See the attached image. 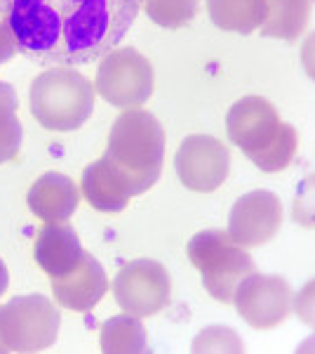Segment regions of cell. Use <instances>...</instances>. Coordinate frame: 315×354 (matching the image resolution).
Returning <instances> with one entry per match:
<instances>
[{"label": "cell", "mask_w": 315, "mask_h": 354, "mask_svg": "<svg viewBox=\"0 0 315 354\" xmlns=\"http://www.w3.org/2000/svg\"><path fill=\"white\" fill-rule=\"evenodd\" d=\"M144 0H0V21L31 62L83 66L111 53Z\"/></svg>", "instance_id": "1"}, {"label": "cell", "mask_w": 315, "mask_h": 354, "mask_svg": "<svg viewBox=\"0 0 315 354\" xmlns=\"http://www.w3.org/2000/svg\"><path fill=\"white\" fill-rule=\"evenodd\" d=\"M104 161L130 196L151 189L163 173L165 130L151 111L125 109L108 133Z\"/></svg>", "instance_id": "2"}, {"label": "cell", "mask_w": 315, "mask_h": 354, "mask_svg": "<svg viewBox=\"0 0 315 354\" xmlns=\"http://www.w3.org/2000/svg\"><path fill=\"white\" fill-rule=\"evenodd\" d=\"M94 109V85L68 66L45 68L31 83L33 118L52 133L83 128Z\"/></svg>", "instance_id": "3"}, {"label": "cell", "mask_w": 315, "mask_h": 354, "mask_svg": "<svg viewBox=\"0 0 315 354\" xmlns=\"http://www.w3.org/2000/svg\"><path fill=\"white\" fill-rule=\"evenodd\" d=\"M188 260L200 272L205 290L223 305H233L238 286L256 272L252 255L221 230L198 232L188 241Z\"/></svg>", "instance_id": "4"}, {"label": "cell", "mask_w": 315, "mask_h": 354, "mask_svg": "<svg viewBox=\"0 0 315 354\" xmlns=\"http://www.w3.org/2000/svg\"><path fill=\"white\" fill-rule=\"evenodd\" d=\"M61 314L45 295H17L0 305V342L5 352H43L59 335Z\"/></svg>", "instance_id": "5"}, {"label": "cell", "mask_w": 315, "mask_h": 354, "mask_svg": "<svg viewBox=\"0 0 315 354\" xmlns=\"http://www.w3.org/2000/svg\"><path fill=\"white\" fill-rule=\"evenodd\" d=\"M94 90L116 109H139L153 95L151 62L134 48H113L96 68Z\"/></svg>", "instance_id": "6"}, {"label": "cell", "mask_w": 315, "mask_h": 354, "mask_svg": "<svg viewBox=\"0 0 315 354\" xmlns=\"http://www.w3.org/2000/svg\"><path fill=\"white\" fill-rule=\"evenodd\" d=\"M118 305L139 319L163 312L172 295L170 274L151 258L132 260L123 267L111 283Z\"/></svg>", "instance_id": "7"}, {"label": "cell", "mask_w": 315, "mask_h": 354, "mask_svg": "<svg viewBox=\"0 0 315 354\" xmlns=\"http://www.w3.org/2000/svg\"><path fill=\"white\" fill-rule=\"evenodd\" d=\"M240 317L256 330L278 328L287 322L294 305V293L287 279L280 274H250L233 295Z\"/></svg>", "instance_id": "8"}, {"label": "cell", "mask_w": 315, "mask_h": 354, "mask_svg": "<svg viewBox=\"0 0 315 354\" xmlns=\"http://www.w3.org/2000/svg\"><path fill=\"white\" fill-rule=\"evenodd\" d=\"M285 128L280 113L268 100L259 95H247L238 100L226 113L228 140L243 149L252 163L263 156V151L278 140Z\"/></svg>", "instance_id": "9"}, {"label": "cell", "mask_w": 315, "mask_h": 354, "mask_svg": "<svg viewBox=\"0 0 315 354\" xmlns=\"http://www.w3.org/2000/svg\"><path fill=\"white\" fill-rule=\"evenodd\" d=\"M174 168L186 189L210 194L226 182L231 170V151L212 135H188L176 149Z\"/></svg>", "instance_id": "10"}, {"label": "cell", "mask_w": 315, "mask_h": 354, "mask_svg": "<svg viewBox=\"0 0 315 354\" xmlns=\"http://www.w3.org/2000/svg\"><path fill=\"white\" fill-rule=\"evenodd\" d=\"M283 225V203L273 192L252 189L233 203L228 213V234L243 248L268 243Z\"/></svg>", "instance_id": "11"}, {"label": "cell", "mask_w": 315, "mask_h": 354, "mask_svg": "<svg viewBox=\"0 0 315 354\" xmlns=\"http://www.w3.org/2000/svg\"><path fill=\"white\" fill-rule=\"evenodd\" d=\"M88 250L80 243L78 232L66 222H45L36 234L33 258L50 279L71 274L83 262Z\"/></svg>", "instance_id": "12"}, {"label": "cell", "mask_w": 315, "mask_h": 354, "mask_svg": "<svg viewBox=\"0 0 315 354\" xmlns=\"http://www.w3.org/2000/svg\"><path fill=\"white\" fill-rule=\"evenodd\" d=\"M52 281V295L57 305L71 312H90L101 302L108 290V277L104 267L94 255L85 253L83 262L66 277L50 279Z\"/></svg>", "instance_id": "13"}, {"label": "cell", "mask_w": 315, "mask_h": 354, "mask_svg": "<svg viewBox=\"0 0 315 354\" xmlns=\"http://www.w3.org/2000/svg\"><path fill=\"white\" fill-rule=\"evenodd\" d=\"M31 213L43 222H66L80 203V189L71 177L61 173H45L26 194Z\"/></svg>", "instance_id": "14"}, {"label": "cell", "mask_w": 315, "mask_h": 354, "mask_svg": "<svg viewBox=\"0 0 315 354\" xmlns=\"http://www.w3.org/2000/svg\"><path fill=\"white\" fill-rule=\"evenodd\" d=\"M80 192H83L85 201L99 213H123L132 198L123 182L118 180V175L108 168L104 156L96 158L94 163H90L83 170Z\"/></svg>", "instance_id": "15"}, {"label": "cell", "mask_w": 315, "mask_h": 354, "mask_svg": "<svg viewBox=\"0 0 315 354\" xmlns=\"http://www.w3.org/2000/svg\"><path fill=\"white\" fill-rule=\"evenodd\" d=\"M205 3L212 24L221 31L243 33V36L261 28L268 10V0H205Z\"/></svg>", "instance_id": "16"}, {"label": "cell", "mask_w": 315, "mask_h": 354, "mask_svg": "<svg viewBox=\"0 0 315 354\" xmlns=\"http://www.w3.org/2000/svg\"><path fill=\"white\" fill-rule=\"evenodd\" d=\"M311 21V0H268L261 36L278 41H299Z\"/></svg>", "instance_id": "17"}, {"label": "cell", "mask_w": 315, "mask_h": 354, "mask_svg": "<svg viewBox=\"0 0 315 354\" xmlns=\"http://www.w3.org/2000/svg\"><path fill=\"white\" fill-rule=\"evenodd\" d=\"M99 350L106 354L148 352V335L144 324L134 314H118L101 324Z\"/></svg>", "instance_id": "18"}, {"label": "cell", "mask_w": 315, "mask_h": 354, "mask_svg": "<svg viewBox=\"0 0 315 354\" xmlns=\"http://www.w3.org/2000/svg\"><path fill=\"white\" fill-rule=\"evenodd\" d=\"M24 140V128L17 118V93L10 83L0 81V165L17 158Z\"/></svg>", "instance_id": "19"}, {"label": "cell", "mask_w": 315, "mask_h": 354, "mask_svg": "<svg viewBox=\"0 0 315 354\" xmlns=\"http://www.w3.org/2000/svg\"><path fill=\"white\" fill-rule=\"evenodd\" d=\"M200 0H144L148 19L163 28H184L196 19Z\"/></svg>", "instance_id": "20"}, {"label": "cell", "mask_w": 315, "mask_h": 354, "mask_svg": "<svg viewBox=\"0 0 315 354\" xmlns=\"http://www.w3.org/2000/svg\"><path fill=\"white\" fill-rule=\"evenodd\" d=\"M193 352H243L245 345L233 328L226 326H210L196 335L191 345Z\"/></svg>", "instance_id": "21"}, {"label": "cell", "mask_w": 315, "mask_h": 354, "mask_svg": "<svg viewBox=\"0 0 315 354\" xmlns=\"http://www.w3.org/2000/svg\"><path fill=\"white\" fill-rule=\"evenodd\" d=\"M292 220L303 230H315V173L306 175L292 201Z\"/></svg>", "instance_id": "22"}, {"label": "cell", "mask_w": 315, "mask_h": 354, "mask_svg": "<svg viewBox=\"0 0 315 354\" xmlns=\"http://www.w3.org/2000/svg\"><path fill=\"white\" fill-rule=\"evenodd\" d=\"M292 312L299 317V322L303 324V326L315 328V279H311V281H308L306 286L294 295Z\"/></svg>", "instance_id": "23"}, {"label": "cell", "mask_w": 315, "mask_h": 354, "mask_svg": "<svg viewBox=\"0 0 315 354\" xmlns=\"http://www.w3.org/2000/svg\"><path fill=\"white\" fill-rule=\"evenodd\" d=\"M17 53H19V48H17L12 31H10L5 21H0V66H3L5 62L14 59Z\"/></svg>", "instance_id": "24"}, {"label": "cell", "mask_w": 315, "mask_h": 354, "mask_svg": "<svg viewBox=\"0 0 315 354\" xmlns=\"http://www.w3.org/2000/svg\"><path fill=\"white\" fill-rule=\"evenodd\" d=\"M299 57H301L303 71L308 73V78H311V81H315V31H311L306 38H303Z\"/></svg>", "instance_id": "25"}, {"label": "cell", "mask_w": 315, "mask_h": 354, "mask_svg": "<svg viewBox=\"0 0 315 354\" xmlns=\"http://www.w3.org/2000/svg\"><path fill=\"white\" fill-rule=\"evenodd\" d=\"M8 286H10V274H8V267H5V262L0 260V298L5 295Z\"/></svg>", "instance_id": "26"}, {"label": "cell", "mask_w": 315, "mask_h": 354, "mask_svg": "<svg viewBox=\"0 0 315 354\" xmlns=\"http://www.w3.org/2000/svg\"><path fill=\"white\" fill-rule=\"evenodd\" d=\"M296 352H301V354H303V352H315V335H311V338L303 340Z\"/></svg>", "instance_id": "27"}, {"label": "cell", "mask_w": 315, "mask_h": 354, "mask_svg": "<svg viewBox=\"0 0 315 354\" xmlns=\"http://www.w3.org/2000/svg\"><path fill=\"white\" fill-rule=\"evenodd\" d=\"M0 352H5V347H3V342H0Z\"/></svg>", "instance_id": "28"}]
</instances>
